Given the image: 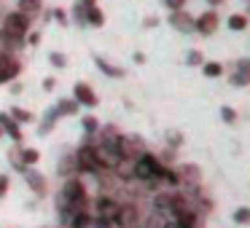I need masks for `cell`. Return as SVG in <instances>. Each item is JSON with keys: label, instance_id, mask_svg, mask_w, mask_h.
I'll use <instances>...</instances> for the list:
<instances>
[{"label": "cell", "instance_id": "20", "mask_svg": "<svg viewBox=\"0 0 250 228\" xmlns=\"http://www.w3.org/2000/svg\"><path fill=\"white\" fill-rule=\"evenodd\" d=\"M57 121H60V110H57V108H51L49 113H46V118L41 121L38 132H41V134H49V132L54 129V124H57Z\"/></svg>", "mask_w": 250, "mask_h": 228}, {"label": "cell", "instance_id": "31", "mask_svg": "<svg viewBox=\"0 0 250 228\" xmlns=\"http://www.w3.org/2000/svg\"><path fill=\"white\" fill-rule=\"evenodd\" d=\"M221 118L226 121V124H237V110L229 108V105H223V108H221Z\"/></svg>", "mask_w": 250, "mask_h": 228}, {"label": "cell", "instance_id": "13", "mask_svg": "<svg viewBox=\"0 0 250 228\" xmlns=\"http://www.w3.org/2000/svg\"><path fill=\"white\" fill-rule=\"evenodd\" d=\"M24 180H27V185L33 188V193L35 196H43L46 193V180H43V174L41 172H35V169H24Z\"/></svg>", "mask_w": 250, "mask_h": 228}, {"label": "cell", "instance_id": "22", "mask_svg": "<svg viewBox=\"0 0 250 228\" xmlns=\"http://www.w3.org/2000/svg\"><path fill=\"white\" fill-rule=\"evenodd\" d=\"M43 6V0H19V11L27 14V17H35Z\"/></svg>", "mask_w": 250, "mask_h": 228}, {"label": "cell", "instance_id": "33", "mask_svg": "<svg viewBox=\"0 0 250 228\" xmlns=\"http://www.w3.org/2000/svg\"><path fill=\"white\" fill-rule=\"evenodd\" d=\"M73 14H76V22L81 24V27H86V8H83L81 3H78V6L73 8Z\"/></svg>", "mask_w": 250, "mask_h": 228}, {"label": "cell", "instance_id": "37", "mask_svg": "<svg viewBox=\"0 0 250 228\" xmlns=\"http://www.w3.org/2000/svg\"><path fill=\"white\" fill-rule=\"evenodd\" d=\"M6 193H8V177L6 174H0V199H3Z\"/></svg>", "mask_w": 250, "mask_h": 228}, {"label": "cell", "instance_id": "27", "mask_svg": "<svg viewBox=\"0 0 250 228\" xmlns=\"http://www.w3.org/2000/svg\"><path fill=\"white\" fill-rule=\"evenodd\" d=\"M231 217H234V223H239V226H250V207H237Z\"/></svg>", "mask_w": 250, "mask_h": 228}, {"label": "cell", "instance_id": "10", "mask_svg": "<svg viewBox=\"0 0 250 228\" xmlns=\"http://www.w3.org/2000/svg\"><path fill=\"white\" fill-rule=\"evenodd\" d=\"M169 24H172V30H178V33H194V17L186 14L183 8H180V11H169Z\"/></svg>", "mask_w": 250, "mask_h": 228}, {"label": "cell", "instance_id": "2", "mask_svg": "<svg viewBox=\"0 0 250 228\" xmlns=\"http://www.w3.org/2000/svg\"><path fill=\"white\" fill-rule=\"evenodd\" d=\"M76 158H78V169H81V172H86V174H103L105 172V164H103V158L97 156V148L94 145H81L76 153Z\"/></svg>", "mask_w": 250, "mask_h": 228}, {"label": "cell", "instance_id": "43", "mask_svg": "<svg viewBox=\"0 0 250 228\" xmlns=\"http://www.w3.org/2000/svg\"><path fill=\"white\" fill-rule=\"evenodd\" d=\"M0 137H6V132H3V126H0Z\"/></svg>", "mask_w": 250, "mask_h": 228}, {"label": "cell", "instance_id": "38", "mask_svg": "<svg viewBox=\"0 0 250 228\" xmlns=\"http://www.w3.org/2000/svg\"><path fill=\"white\" fill-rule=\"evenodd\" d=\"M54 19H57L60 24H67V14H65V11H60V8L54 11Z\"/></svg>", "mask_w": 250, "mask_h": 228}, {"label": "cell", "instance_id": "42", "mask_svg": "<svg viewBox=\"0 0 250 228\" xmlns=\"http://www.w3.org/2000/svg\"><path fill=\"white\" fill-rule=\"evenodd\" d=\"M207 3H210V6H218V3H221V0H207Z\"/></svg>", "mask_w": 250, "mask_h": 228}, {"label": "cell", "instance_id": "26", "mask_svg": "<svg viewBox=\"0 0 250 228\" xmlns=\"http://www.w3.org/2000/svg\"><path fill=\"white\" fill-rule=\"evenodd\" d=\"M202 73H205L207 78H218L223 73V65L221 62H205V65H202Z\"/></svg>", "mask_w": 250, "mask_h": 228}, {"label": "cell", "instance_id": "19", "mask_svg": "<svg viewBox=\"0 0 250 228\" xmlns=\"http://www.w3.org/2000/svg\"><path fill=\"white\" fill-rule=\"evenodd\" d=\"M0 43L6 46V49H22L24 38H17V35H11L6 27H0Z\"/></svg>", "mask_w": 250, "mask_h": 228}, {"label": "cell", "instance_id": "3", "mask_svg": "<svg viewBox=\"0 0 250 228\" xmlns=\"http://www.w3.org/2000/svg\"><path fill=\"white\" fill-rule=\"evenodd\" d=\"M19 73H22V65L17 57L8 51H0V83H14Z\"/></svg>", "mask_w": 250, "mask_h": 228}, {"label": "cell", "instance_id": "40", "mask_svg": "<svg viewBox=\"0 0 250 228\" xmlns=\"http://www.w3.org/2000/svg\"><path fill=\"white\" fill-rule=\"evenodd\" d=\"M54 86H57V81H54V78H46V81H43V89H46V92H51Z\"/></svg>", "mask_w": 250, "mask_h": 228}, {"label": "cell", "instance_id": "4", "mask_svg": "<svg viewBox=\"0 0 250 228\" xmlns=\"http://www.w3.org/2000/svg\"><path fill=\"white\" fill-rule=\"evenodd\" d=\"M3 27H6L11 35H17V38H24V35L30 33V17L22 14V11H11V14H6V19H3Z\"/></svg>", "mask_w": 250, "mask_h": 228}, {"label": "cell", "instance_id": "9", "mask_svg": "<svg viewBox=\"0 0 250 228\" xmlns=\"http://www.w3.org/2000/svg\"><path fill=\"white\" fill-rule=\"evenodd\" d=\"M172 223H175V228H202L199 215H196L194 204H191V207H186V209H180L178 215L172 217Z\"/></svg>", "mask_w": 250, "mask_h": 228}, {"label": "cell", "instance_id": "39", "mask_svg": "<svg viewBox=\"0 0 250 228\" xmlns=\"http://www.w3.org/2000/svg\"><path fill=\"white\" fill-rule=\"evenodd\" d=\"M169 145H180V142H183V140H180V134H178V132H169Z\"/></svg>", "mask_w": 250, "mask_h": 228}, {"label": "cell", "instance_id": "14", "mask_svg": "<svg viewBox=\"0 0 250 228\" xmlns=\"http://www.w3.org/2000/svg\"><path fill=\"white\" fill-rule=\"evenodd\" d=\"M0 126H3V132H6V134L11 137L17 145L22 142V129H19V124H17V121H14L8 113H0Z\"/></svg>", "mask_w": 250, "mask_h": 228}, {"label": "cell", "instance_id": "41", "mask_svg": "<svg viewBox=\"0 0 250 228\" xmlns=\"http://www.w3.org/2000/svg\"><path fill=\"white\" fill-rule=\"evenodd\" d=\"M83 8H92V6H97V0H78Z\"/></svg>", "mask_w": 250, "mask_h": 228}, {"label": "cell", "instance_id": "11", "mask_svg": "<svg viewBox=\"0 0 250 228\" xmlns=\"http://www.w3.org/2000/svg\"><path fill=\"white\" fill-rule=\"evenodd\" d=\"M119 201L110 199V196H103V199H97V217H105V220H116V215H119Z\"/></svg>", "mask_w": 250, "mask_h": 228}, {"label": "cell", "instance_id": "12", "mask_svg": "<svg viewBox=\"0 0 250 228\" xmlns=\"http://www.w3.org/2000/svg\"><path fill=\"white\" fill-rule=\"evenodd\" d=\"M229 81H231V86H248L250 83V59H237L234 76Z\"/></svg>", "mask_w": 250, "mask_h": 228}, {"label": "cell", "instance_id": "23", "mask_svg": "<svg viewBox=\"0 0 250 228\" xmlns=\"http://www.w3.org/2000/svg\"><path fill=\"white\" fill-rule=\"evenodd\" d=\"M86 24H92V27H103L105 24V17H103V11H100L97 6L86 8Z\"/></svg>", "mask_w": 250, "mask_h": 228}, {"label": "cell", "instance_id": "35", "mask_svg": "<svg viewBox=\"0 0 250 228\" xmlns=\"http://www.w3.org/2000/svg\"><path fill=\"white\" fill-rule=\"evenodd\" d=\"M92 228H113V220H105V217H94Z\"/></svg>", "mask_w": 250, "mask_h": 228}, {"label": "cell", "instance_id": "32", "mask_svg": "<svg viewBox=\"0 0 250 228\" xmlns=\"http://www.w3.org/2000/svg\"><path fill=\"white\" fill-rule=\"evenodd\" d=\"M81 126H83L86 134H94V132H97V118H94V115H86V118L81 121Z\"/></svg>", "mask_w": 250, "mask_h": 228}, {"label": "cell", "instance_id": "1", "mask_svg": "<svg viewBox=\"0 0 250 228\" xmlns=\"http://www.w3.org/2000/svg\"><path fill=\"white\" fill-rule=\"evenodd\" d=\"M162 174H164V164L156 156H151V153H143L135 161V177L143 180V183L156 185V183H162Z\"/></svg>", "mask_w": 250, "mask_h": 228}, {"label": "cell", "instance_id": "8", "mask_svg": "<svg viewBox=\"0 0 250 228\" xmlns=\"http://www.w3.org/2000/svg\"><path fill=\"white\" fill-rule=\"evenodd\" d=\"M194 30L199 35H212L218 30V14L215 11H205L194 19Z\"/></svg>", "mask_w": 250, "mask_h": 228}, {"label": "cell", "instance_id": "16", "mask_svg": "<svg viewBox=\"0 0 250 228\" xmlns=\"http://www.w3.org/2000/svg\"><path fill=\"white\" fill-rule=\"evenodd\" d=\"M94 65H97V67H100V70H103L108 78H124V76H126V73L121 70L119 65H113V62H108L105 57H94Z\"/></svg>", "mask_w": 250, "mask_h": 228}, {"label": "cell", "instance_id": "25", "mask_svg": "<svg viewBox=\"0 0 250 228\" xmlns=\"http://www.w3.org/2000/svg\"><path fill=\"white\" fill-rule=\"evenodd\" d=\"M245 27H248V17H245V14H231V17H229V30L242 33Z\"/></svg>", "mask_w": 250, "mask_h": 228}, {"label": "cell", "instance_id": "24", "mask_svg": "<svg viewBox=\"0 0 250 228\" xmlns=\"http://www.w3.org/2000/svg\"><path fill=\"white\" fill-rule=\"evenodd\" d=\"M78 108L81 105L76 102V99H60V105H57V110H60V115H76Z\"/></svg>", "mask_w": 250, "mask_h": 228}, {"label": "cell", "instance_id": "21", "mask_svg": "<svg viewBox=\"0 0 250 228\" xmlns=\"http://www.w3.org/2000/svg\"><path fill=\"white\" fill-rule=\"evenodd\" d=\"M19 158H22L24 167H33V164L41 161V153L35 148H19Z\"/></svg>", "mask_w": 250, "mask_h": 228}, {"label": "cell", "instance_id": "15", "mask_svg": "<svg viewBox=\"0 0 250 228\" xmlns=\"http://www.w3.org/2000/svg\"><path fill=\"white\" fill-rule=\"evenodd\" d=\"M178 174H180V183L191 185V188H196L199 185V169L194 167V164H183V167H178Z\"/></svg>", "mask_w": 250, "mask_h": 228}, {"label": "cell", "instance_id": "6", "mask_svg": "<svg viewBox=\"0 0 250 228\" xmlns=\"http://www.w3.org/2000/svg\"><path fill=\"white\" fill-rule=\"evenodd\" d=\"M121 228H140V209H137L135 204H121L119 207V215H116V220Z\"/></svg>", "mask_w": 250, "mask_h": 228}, {"label": "cell", "instance_id": "5", "mask_svg": "<svg viewBox=\"0 0 250 228\" xmlns=\"http://www.w3.org/2000/svg\"><path fill=\"white\" fill-rule=\"evenodd\" d=\"M119 153H121V158H126V161H129V158L137 161V158H140L143 153H148V151H146V142H143L137 134H132V137H121Z\"/></svg>", "mask_w": 250, "mask_h": 228}, {"label": "cell", "instance_id": "18", "mask_svg": "<svg viewBox=\"0 0 250 228\" xmlns=\"http://www.w3.org/2000/svg\"><path fill=\"white\" fill-rule=\"evenodd\" d=\"M92 220H94V217L89 215V209H81V212H76V215L70 217L67 226H70V228H92Z\"/></svg>", "mask_w": 250, "mask_h": 228}, {"label": "cell", "instance_id": "36", "mask_svg": "<svg viewBox=\"0 0 250 228\" xmlns=\"http://www.w3.org/2000/svg\"><path fill=\"white\" fill-rule=\"evenodd\" d=\"M186 62H188V65H205V59H202L199 51H191V54L186 57Z\"/></svg>", "mask_w": 250, "mask_h": 228}, {"label": "cell", "instance_id": "28", "mask_svg": "<svg viewBox=\"0 0 250 228\" xmlns=\"http://www.w3.org/2000/svg\"><path fill=\"white\" fill-rule=\"evenodd\" d=\"M11 118L17 121V124H30V121H33L35 115L30 113V110H22V108H14V110H11Z\"/></svg>", "mask_w": 250, "mask_h": 228}, {"label": "cell", "instance_id": "30", "mask_svg": "<svg viewBox=\"0 0 250 228\" xmlns=\"http://www.w3.org/2000/svg\"><path fill=\"white\" fill-rule=\"evenodd\" d=\"M49 62H51V67L62 70V67L67 65V57H65V54H60V51H51V54H49Z\"/></svg>", "mask_w": 250, "mask_h": 228}, {"label": "cell", "instance_id": "34", "mask_svg": "<svg viewBox=\"0 0 250 228\" xmlns=\"http://www.w3.org/2000/svg\"><path fill=\"white\" fill-rule=\"evenodd\" d=\"M164 8H169V11H180V8L186 6V0H162Z\"/></svg>", "mask_w": 250, "mask_h": 228}, {"label": "cell", "instance_id": "17", "mask_svg": "<svg viewBox=\"0 0 250 228\" xmlns=\"http://www.w3.org/2000/svg\"><path fill=\"white\" fill-rule=\"evenodd\" d=\"M57 172H60L65 180H67V177H76V174L81 172V169H78V158H76V156H65V158L60 161V167H57Z\"/></svg>", "mask_w": 250, "mask_h": 228}, {"label": "cell", "instance_id": "7", "mask_svg": "<svg viewBox=\"0 0 250 228\" xmlns=\"http://www.w3.org/2000/svg\"><path fill=\"white\" fill-rule=\"evenodd\" d=\"M73 99H76L78 105H86V108H94V105L100 102L97 94H94V89L89 86V83H83V81H78L76 86H73Z\"/></svg>", "mask_w": 250, "mask_h": 228}, {"label": "cell", "instance_id": "29", "mask_svg": "<svg viewBox=\"0 0 250 228\" xmlns=\"http://www.w3.org/2000/svg\"><path fill=\"white\" fill-rule=\"evenodd\" d=\"M162 183H167V185H180V174H178V169H164V174H162Z\"/></svg>", "mask_w": 250, "mask_h": 228}]
</instances>
